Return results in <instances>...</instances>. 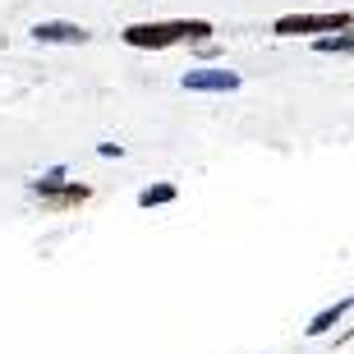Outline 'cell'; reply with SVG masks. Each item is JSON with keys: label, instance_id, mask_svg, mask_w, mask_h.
<instances>
[{"label": "cell", "instance_id": "obj_1", "mask_svg": "<svg viewBox=\"0 0 354 354\" xmlns=\"http://www.w3.org/2000/svg\"><path fill=\"white\" fill-rule=\"evenodd\" d=\"M212 32H216V28H212L207 19H175V24H129L120 37H124V46H133V51H166L175 41L203 46Z\"/></svg>", "mask_w": 354, "mask_h": 354}, {"label": "cell", "instance_id": "obj_2", "mask_svg": "<svg viewBox=\"0 0 354 354\" xmlns=\"http://www.w3.org/2000/svg\"><path fill=\"white\" fill-rule=\"evenodd\" d=\"M350 28V10L336 14H281L272 24L276 37H299V32H345Z\"/></svg>", "mask_w": 354, "mask_h": 354}, {"label": "cell", "instance_id": "obj_3", "mask_svg": "<svg viewBox=\"0 0 354 354\" xmlns=\"http://www.w3.org/2000/svg\"><path fill=\"white\" fill-rule=\"evenodd\" d=\"M184 92H235L239 74L235 69H184Z\"/></svg>", "mask_w": 354, "mask_h": 354}, {"label": "cell", "instance_id": "obj_4", "mask_svg": "<svg viewBox=\"0 0 354 354\" xmlns=\"http://www.w3.org/2000/svg\"><path fill=\"white\" fill-rule=\"evenodd\" d=\"M32 37L46 46V41H60V46H83V41L92 37L83 24H65V19H41L37 28H32Z\"/></svg>", "mask_w": 354, "mask_h": 354}, {"label": "cell", "instance_id": "obj_5", "mask_svg": "<svg viewBox=\"0 0 354 354\" xmlns=\"http://www.w3.org/2000/svg\"><path fill=\"white\" fill-rule=\"evenodd\" d=\"M88 198H92V189H88V184H60L55 194H46V198H41V207H46V212H69V207H83Z\"/></svg>", "mask_w": 354, "mask_h": 354}, {"label": "cell", "instance_id": "obj_6", "mask_svg": "<svg viewBox=\"0 0 354 354\" xmlns=\"http://www.w3.org/2000/svg\"><path fill=\"white\" fill-rule=\"evenodd\" d=\"M345 313H350V295H345V299H336L331 308H322V313H317V317H313V322H308L304 331H308V336H327V331L336 327V322H341Z\"/></svg>", "mask_w": 354, "mask_h": 354}, {"label": "cell", "instance_id": "obj_7", "mask_svg": "<svg viewBox=\"0 0 354 354\" xmlns=\"http://www.w3.org/2000/svg\"><path fill=\"white\" fill-rule=\"evenodd\" d=\"M175 198H180L175 184H147L143 194H138V207H166V203H175Z\"/></svg>", "mask_w": 354, "mask_h": 354}, {"label": "cell", "instance_id": "obj_8", "mask_svg": "<svg viewBox=\"0 0 354 354\" xmlns=\"http://www.w3.org/2000/svg\"><path fill=\"white\" fill-rule=\"evenodd\" d=\"M60 184H69V180H65V171L55 166V171H46L41 180H28V194H32V198H46V194H55Z\"/></svg>", "mask_w": 354, "mask_h": 354}, {"label": "cell", "instance_id": "obj_9", "mask_svg": "<svg viewBox=\"0 0 354 354\" xmlns=\"http://www.w3.org/2000/svg\"><path fill=\"white\" fill-rule=\"evenodd\" d=\"M317 51H322V55H350V51H354V37H350V32H336V37H317Z\"/></svg>", "mask_w": 354, "mask_h": 354}, {"label": "cell", "instance_id": "obj_10", "mask_svg": "<svg viewBox=\"0 0 354 354\" xmlns=\"http://www.w3.org/2000/svg\"><path fill=\"white\" fill-rule=\"evenodd\" d=\"M97 152H102V157H124V147H120V143H97Z\"/></svg>", "mask_w": 354, "mask_h": 354}]
</instances>
